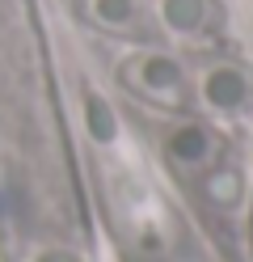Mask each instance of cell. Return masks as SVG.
Masks as SVG:
<instances>
[{
    "instance_id": "4",
    "label": "cell",
    "mask_w": 253,
    "mask_h": 262,
    "mask_svg": "<svg viewBox=\"0 0 253 262\" xmlns=\"http://www.w3.org/2000/svg\"><path fill=\"white\" fill-rule=\"evenodd\" d=\"M84 13L97 21L114 30V34H131L135 26H140V0H84Z\"/></svg>"
},
{
    "instance_id": "6",
    "label": "cell",
    "mask_w": 253,
    "mask_h": 262,
    "mask_svg": "<svg viewBox=\"0 0 253 262\" xmlns=\"http://www.w3.org/2000/svg\"><path fill=\"white\" fill-rule=\"evenodd\" d=\"M236 194H241V178H236V173H224V169H219V173L207 178V199H215L219 207L232 203Z\"/></svg>"
},
{
    "instance_id": "3",
    "label": "cell",
    "mask_w": 253,
    "mask_h": 262,
    "mask_svg": "<svg viewBox=\"0 0 253 262\" xmlns=\"http://www.w3.org/2000/svg\"><path fill=\"white\" fill-rule=\"evenodd\" d=\"M211 0H156V17L169 34H198L211 26Z\"/></svg>"
},
{
    "instance_id": "2",
    "label": "cell",
    "mask_w": 253,
    "mask_h": 262,
    "mask_svg": "<svg viewBox=\"0 0 253 262\" xmlns=\"http://www.w3.org/2000/svg\"><path fill=\"white\" fill-rule=\"evenodd\" d=\"M202 102L219 114H236L249 102V80L241 68H228V63H215V68L202 72Z\"/></svg>"
},
{
    "instance_id": "1",
    "label": "cell",
    "mask_w": 253,
    "mask_h": 262,
    "mask_svg": "<svg viewBox=\"0 0 253 262\" xmlns=\"http://www.w3.org/2000/svg\"><path fill=\"white\" fill-rule=\"evenodd\" d=\"M123 80H127L135 93H144L148 102H156V106H177L181 97H186L181 68H177L169 55H160V51H148V55L127 59Z\"/></svg>"
},
{
    "instance_id": "5",
    "label": "cell",
    "mask_w": 253,
    "mask_h": 262,
    "mask_svg": "<svg viewBox=\"0 0 253 262\" xmlns=\"http://www.w3.org/2000/svg\"><path fill=\"white\" fill-rule=\"evenodd\" d=\"M169 157H177L181 165H202V161H211V140L207 131L198 127H181L169 136Z\"/></svg>"
}]
</instances>
